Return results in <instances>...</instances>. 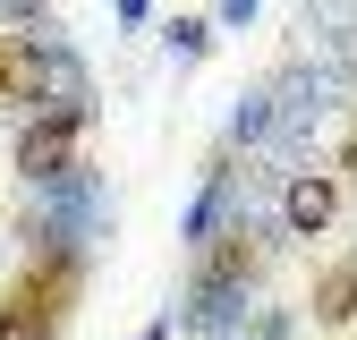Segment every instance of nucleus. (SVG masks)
<instances>
[{
    "instance_id": "obj_5",
    "label": "nucleus",
    "mask_w": 357,
    "mask_h": 340,
    "mask_svg": "<svg viewBox=\"0 0 357 340\" xmlns=\"http://www.w3.org/2000/svg\"><path fill=\"white\" fill-rule=\"evenodd\" d=\"M332 204H340L332 179H298V187H289V230H324V222H332Z\"/></svg>"
},
{
    "instance_id": "obj_3",
    "label": "nucleus",
    "mask_w": 357,
    "mask_h": 340,
    "mask_svg": "<svg viewBox=\"0 0 357 340\" xmlns=\"http://www.w3.org/2000/svg\"><path fill=\"white\" fill-rule=\"evenodd\" d=\"M43 85H52L43 52L17 42V34H0V102H43Z\"/></svg>"
},
{
    "instance_id": "obj_6",
    "label": "nucleus",
    "mask_w": 357,
    "mask_h": 340,
    "mask_svg": "<svg viewBox=\"0 0 357 340\" xmlns=\"http://www.w3.org/2000/svg\"><path fill=\"white\" fill-rule=\"evenodd\" d=\"M315 315H324V323H349V315H357V264H340V272L315 281Z\"/></svg>"
},
{
    "instance_id": "obj_4",
    "label": "nucleus",
    "mask_w": 357,
    "mask_h": 340,
    "mask_svg": "<svg viewBox=\"0 0 357 340\" xmlns=\"http://www.w3.org/2000/svg\"><path fill=\"white\" fill-rule=\"evenodd\" d=\"M255 272V230H230L213 255H204V289H230V281H247Z\"/></svg>"
},
{
    "instance_id": "obj_1",
    "label": "nucleus",
    "mask_w": 357,
    "mask_h": 340,
    "mask_svg": "<svg viewBox=\"0 0 357 340\" xmlns=\"http://www.w3.org/2000/svg\"><path fill=\"white\" fill-rule=\"evenodd\" d=\"M77 298V264L68 255H43V264H26L9 289H0V340H52L60 315Z\"/></svg>"
},
{
    "instance_id": "obj_2",
    "label": "nucleus",
    "mask_w": 357,
    "mask_h": 340,
    "mask_svg": "<svg viewBox=\"0 0 357 340\" xmlns=\"http://www.w3.org/2000/svg\"><path fill=\"white\" fill-rule=\"evenodd\" d=\"M77 137H85V111H77V102H52V111L26 128L17 170H26V179H52V170H68V162H77Z\"/></svg>"
},
{
    "instance_id": "obj_7",
    "label": "nucleus",
    "mask_w": 357,
    "mask_h": 340,
    "mask_svg": "<svg viewBox=\"0 0 357 340\" xmlns=\"http://www.w3.org/2000/svg\"><path fill=\"white\" fill-rule=\"evenodd\" d=\"M340 162H349V179H357V145H349V153H340Z\"/></svg>"
}]
</instances>
